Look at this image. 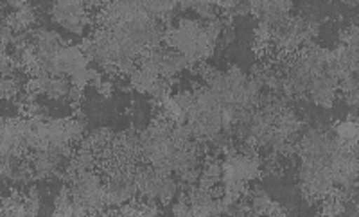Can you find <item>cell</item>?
Masks as SVG:
<instances>
[{
  "label": "cell",
  "mask_w": 359,
  "mask_h": 217,
  "mask_svg": "<svg viewBox=\"0 0 359 217\" xmlns=\"http://www.w3.org/2000/svg\"><path fill=\"white\" fill-rule=\"evenodd\" d=\"M95 22L139 57L146 50L165 43L168 25L123 0H111L110 4L99 9Z\"/></svg>",
  "instance_id": "6da1fadb"
},
{
  "label": "cell",
  "mask_w": 359,
  "mask_h": 217,
  "mask_svg": "<svg viewBox=\"0 0 359 217\" xmlns=\"http://www.w3.org/2000/svg\"><path fill=\"white\" fill-rule=\"evenodd\" d=\"M205 85L216 94L224 110L232 115L233 126L252 113L264 95V86L239 66H230L226 70L208 69Z\"/></svg>",
  "instance_id": "7a4b0ae2"
},
{
  "label": "cell",
  "mask_w": 359,
  "mask_h": 217,
  "mask_svg": "<svg viewBox=\"0 0 359 217\" xmlns=\"http://www.w3.org/2000/svg\"><path fill=\"white\" fill-rule=\"evenodd\" d=\"M230 18L201 20V18H180L165 31V46L175 49L191 63L201 65L216 52L221 34Z\"/></svg>",
  "instance_id": "3957f363"
},
{
  "label": "cell",
  "mask_w": 359,
  "mask_h": 217,
  "mask_svg": "<svg viewBox=\"0 0 359 217\" xmlns=\"http://www.w3.org/2000/svg\"><path fill=\"white\" fill-rule=\"evenodd\" d=\"M187 124L205 148L219 133H233L232 115L224 110L219 99L207 85L192 90V101L187 108Z\"/></svg>",
  "instance_id": "277c9868"
},
{
  "label": "cell",
  "mask_w": 359,
  "mask_h": 217,
  "mask_svg": "<svg viewBox=\"0 0 359 217\" xmlns=\"http://www.w3.org/2000/svg\"><path fill=\"white\" fill-rule=\"evenodd\" d=\"M262 172V160L257 151L232 149L223 155V176L221 192L233 200H245L250 183L257 180Z\"/></svg>",
  "instance_id": "5b68a950"
},
{
  "label": "cell",
  "mask_w": 359,
  "mask_h": 217,
  "mask_svg": "<svg viewBox=\"0 0 359 217\" xmlns=\"http://www.w3.org/2000/svg\"><path fill=\"white\" fill-rule=\"evenodd\" d=\"M135 181L140 200L160 206L172 205L184 189L182 181L172 172L163 171L147 162H139L135 165Z\"/></svg>",
  "instance_id": "8992f818"
},
{
  "label": "cell",
  "mask_w": 359,
  "mask_h": 217,
  "mask_svg": "<svg viewBox=\"0 0 359 217\" xmlns=\"http://www.w3.org/2000/svg\"><path fill=\"white\" fill-rule=\"evenodd\" d=\"M318 31L320 24L314 18L291 17L290 20L271 31L269 49L280 57H287L311 46L314 38L318 36Z\"/></svg>",
  "instance_id": "52a82bcc"
},
{
  "label": "cell",
  "mask_w": 359,
  "mask_h": 217,
  "mask_svg": "<svg viewBox=\"0 0 359 217\" xmlns=\"http://www.w3.org/2000/svg\"><path fill=\"white\" fill-rule=\"evenodd\" d=\"M63 178H65V183L69 185L70 194L76 203H79L88 212V216L108 212L104 178L95 169L94 171L67 172Z\"/></svg>",
  "instance_id": "ba28073f"
},
{
  "label": "cell",
  "mask_w": 359,
  "mask_h": 217,
  "mask_svg": "<svg viewBox=\"0 0 359 217\" xmlns=\"http://www.w3.org/2000/svg\"><path fill=\"white\" fill-rule=\"evenodd\" d=\"M135 165L137 164L111 160V158L104 160L102 178H104V190H107L108 212L139 197V189L135 181Z\"/></svg>",
  "instance_id": "9c48e42d"
},
{
  "label": "cell",
  "mask_w": 359,
  "mask_h": 217,
  "mask_svg": "<svg viewBox=\"0 0 359 217\" xmlns=\"http://www.w3.org/2000/svg\"><path fill=\"white\" fill-rule=\"evenodd\" d=\"M50 20L57 27L76 36H83L94 25L88 0H50Z\"/></svg>",
  "instance_id": "30bf717a"
},
{
  "label": "cell",
  "mask_w": 359,
  "mask_h": 217,
  "mask_svg": "<svg viewBox=\"0 0 359 217\" xmlns=\"http://www.w3.org/2000/svg\"><path fill=\"white\" fill-rule=\"evenodd\" d=\"M74 146H45L29 153V162L36 180L65 176L74 156Z\"/></svg>",
  "instance_id": "8fae6325"
},
{
  "label": "cell",
  "mask_w": 359,
  "mask_h": 217,
  "mask_svg": "<svg viewBox=\"0 0 359 217\" xmlns=\"http://www.w3.org/2000/svg\"><path fill=\"white\" fill-rule=\"evenodd\" d=\"M139 65L147 69L149 72H153L156 78L171 79V81H175L182 72L191 69V63H189L182 54L176 52L175 49L165 46V43L146 50V52L140 56Z\"/></svg>",
  "instance_id": "7c38bea8"
},
{
  "label": "cell",
  "mask_w": 359,
  "mask_h": 217,
  "mask_svg": "<svg viewBox=\"0 0 359 217\" xmlns=\"http://www.w3.org/2000/svg\"><path fill=\"white\" fill-rule=\"evenodd\" d=\"M294 0H252V15L257 29L271 36V31L293 17Z\"/></svg>",
  "instance_id": "4fadbf2b"
},
{
  "label": "cell",
  "mask_w": 359,
  "mask_h": 217,
  "mask_svg": "<svg viewBox=\"0 0 359 217\" xmlns=\"http://www.w3.org/2000/svg\"><path fill=\"white\" fill-rule=\"evenodd\" d=\"M31 46H33L34 56H36V65L45 66L49 65L50 59L69 43L54 29L40 27L31 33Z\"/></svg>",
  "instance_id": "5bb4252c"
},
{
  "label": "cell",
  "mask_w": 359,
  "mask_h": 217,
  "mask_svg": "<svg viewBox=\"0 0 359 217\" xmlns=\"http://www.w3.org/2000/svg\"><path fill=\"white\" fill-rule=\"evenodd\" d=\"M245 205L246 216H286V209L261 187H250Z\"/></svg>",
  "instance_id": "9a60e30c"
},
{
  "label": "cell",
  "mask_w": 359,
  "mask_h": 217,
  "mask_svg": "<svg viewBox=\"0 0 359 217\" xmlns=\"http://www.w3.org/2000/svg\"><path fill=\"white\" fill-rule=\"evenodd\" d=\"M50 216H88V212L79 203H76V200L70 194L69 185L63 183L62 189L57 190L53 200Z\"/></svg>",
  "instance_id": "2e32d148"
},
{
  "label": "cell",
  "mask_w": 359,
  "mask_h": 217,
  "mask_svg": "<svg viewBox=\"0 0 359 217\" xmlns=\"http://www.w3.org/2000/svg\"><path fill=\"white\" fill-rule=\"evenodd\" d=\"M332 133H334L336 139H338L343 146L352 148V146H355L359 140V120L358 119L341 120V122L336 124Z\"/></svg>",
  "instance_id": "e0dca14e"
},
{
  "label": "cell",
  "mask_w": 359,
  "mask_h": 217,
  "mask_svg": "<svg viewBox=\"0 0 359 217\" xmlns=\"http://www.w3.org/2000/svg\"><path fill=\"white\" fill-rule=\"evenodd\" d=\"M207 2H210V4L217 6V8H221V9H223L224 15H226V13H229L230 9H232L233 6H236L237 2H239V0H207Z\"/></svg>",
  "instance_id": "ac0fdd59"
},
{
  "label": "cell",
  "mask_w": 359,
  "mask_h": 217,
  "mask_svg": "<svg viewBox=\"0 0 359 217\" xmlns=\"http://www.w3.org/2000/svg\"><path fill=\"white\" fill-rule=\"evenodd\" d=\"M111 0H88V4H90V8L92 9H101V8H104V6L107 4H110Z\"/></svg>",
  "instance_id": "d6986e66"
},
{
  "label": "cell",
  "mask_w": 359,
  "mask_h": 217,
  "mask_svg": "<svg viewBox=\"0 0 359 217\" xmlns=\"http://www.w3.org/2000/svg\"><path fill=\"white\" fill-rule=\"evenodd\" d=\"M339 4H343L348 9H355L359 8V0H339Z\"/></svg>",
  "instance_id": "ffe728a7"
}]
</instances>
